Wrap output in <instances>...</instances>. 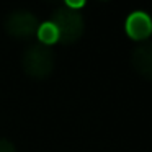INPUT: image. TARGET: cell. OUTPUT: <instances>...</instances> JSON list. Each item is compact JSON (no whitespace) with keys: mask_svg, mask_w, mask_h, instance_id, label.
<instances>
[{"mask_svg":"<svg viewBox=\"0 0 152 152\" xmlns=\"http://www.w3.org/2000/svg\"><path fill=\"white\" fill-rule=\"evenodd\" d=\"M38 18L31 12L26 10H15L5 20V30L8 34L15 38H30L38 31Z\"/></svg>","mask_w":152,"mask_h":152,"instance_id":"cell-3","label":"cell"},{"mask_svg":"<svg viewBox=\"0 0 152 152\" xmlns=\"http://www.w3.org/2000/svg\"><path fill=\"white\" fill-rule=\"evenodd\" d=\"M131 62L139 75L152 80V43H142L141 46L136 48Z\"/></svg>","mask_w":152,"mask_h":152,"instance_id":"cell-5","label":"cell"},{"mask_svg":"<svg viewBox=\"0 0 152 152\" xmlns=\"http://www.w3.org/2000/svg\"><path fill=\"white\" fill-rule=\"evenodd\" d=\"M0 152H17V149H15V145L10 141L0 137Z\"/></svg>","mask_w":152,"mask_h":152,"instance_id":"cell-7","label":"cell"},{"mask_svg":"<svg viewBox=\"0 0 152 152\" xmlns=\"http://www.w3.org/2000/svg\"><path fill=\"white\" fill-rule=\"evenodd\" d=\"M51 23L56 26L57 33H59V41H62V43H74L83 33L82 15L74 8H69L67 5L54 10Z\"/></svg>","mask_w":152,"mask_h":152,"instance_id":"cell-2","label":"cell"},{"mask_svg":"<svg viewBox=\"0 0 152 152\" xmlns=\"http://www.w3.org/2000/svg\"><path fill=\"white\" fill-rule=\"evenodd\" d=\"M36 34H38V38L41 39V44H46V46H49V44L59 41V33H57L56 26H54L51 21H46V23L39 25Z\"/></svg>","mask_w":152,"mask_h":152,"instance_id":"cell-6","label":"cell"},{"mask_svg":"<svg viewBox=\"0 0 152 152\" xmlns=\"http://www.w3.org/2000/svg\"><path fill=\"white\" fill-rule=\"evenodd\" d=\"M126 33L131 39L142 41L152 34V20L145 12H132L126 20Z\"/></svg>","mask_w":152,"mask_h":152,"instance_id":"cell-4","label":"cell"},{"mask_svg":"<svg viewBox=\"0 0 152 152\" xmlns=\"http://www.w3.org/2000/svg\"><path fill=\"white\" fill-rule=\"evenodd\" d=\"M23 69L28 75L34 79H44L51 74L54 67V56L49 46L46 44H31L23 54Z\"/></svg>","mask_w":152,"mask_h":152,"instance_id":"cell-1","label":"cell"}]
</instances>
